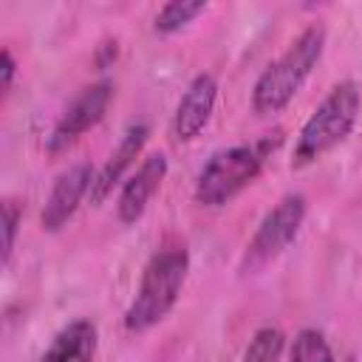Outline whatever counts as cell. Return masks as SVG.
<instances>
[{"mask_svg":"<svg viewBox=\"0 0 362 362\" xmlns=\"http://www.w3.org/2000/svg\"><path fill=\"white\" fill-rule=\"evenodd\" d=\"M189 274V252L184 243H161L141 269L136 297L124 311V328L130 334H144L158 325L181 297Z\"/></svg>","mask_w":362,"mask_h":362,"instance_id":"obj_1","label":"cell"},{"mask_svg":"<svg viewBox=\"0 0 362 362\" xmlns=\"http://www.w3.org/2000/svg\"><path fill=\"white\" fill-rule=\"evenodd\" d=\"M322 51H325V25L311 23L255 79V88H252V110L257 116H274V113H280L300 93V88L305 85V79L317 68Z\"/></svg>","mask_w":362,"mask_h":362,"instance_id":"obj_2","label":"cell"},{"mask_svg":"<svg viewBox=\"0 0 362 362\" xmlns=\"http://www.w3.org/2000/svg\"><path fill=\"white\" fill-rule=\"evenodd\" d=\"M356 116H359V85L354 79H342L325 93V99L300 127L291 153V167L303 170L320 161L337 144H342L351 136Z\"/></svg>","mask_w":362,"mask_h":362,"instance_id":"obj_3","label":"cell"},{"mask_svg":"<svg viewBox=\"0 0 362 362\" xmlns=\"http://www.w3.org/2000/svg\"><path fill=\"white\" fill-rule=\"evenodd\" d=\"M263 147L260 144H235L209 156L195 181V201L201 206H223L238 192H243L252 181H257L263 170Z\"/></svg>","mask_w":362,"mask_h":362,"instance_id":"obj_4","label":"cell"},{"mask_svg":"<svg viewBox=\"0 0 362 362\" xmlns=\"http://www.w3.org/2000/svg\"><path fill=\"white\" fill-rule=\"evenodd\" d=\"M308 204L303 192H286L257 223L252 240L246 243V252L240 257V272L252 274L257 269H263L269 260H274L283 249H288V243L297 238L303 221H305Z\"/></svg>","mask_w":362,"mask_h":362,"instance_id":"obj_5","label":"cell"},{"mask_svg":"<svg viewBox=\"0 0 362 362\" xmlns=\"http://www.w3.org/2000/svg\"><path fill=\"white\" fill-rule=\"evenodd\" d=\"M110 102H113V85L107 79H99L82 88L71 99V105L62 110L54 130L48 133V153H62L71 144H76L90 127H96L105 119Z\"/></svg>","mask_w":362,"mask_h":362,"instance_id":"obj_6","label":"cell"},{"mask_svg":"<svg viewBox=\"0 0 362 362\" xmlns=\"http://www.w3.org/2000/svg\"><path fill=\"white\" fill-rule=\"evenodd\" d=\"M93 167L88 161H79L74 167H68L65 173L57 175L48 198H45V206L40 212V223L45 232H59L71 218L74 212L79 209L82 198L90 195V184H93Z\"/></svg>","mask_w":362,"mask_h":362,"instance_id":"obj_7","label":"cell"},{"mask_svg":"<svg viewBox=\"0 0 362 362\" xmlns=\"http://www.w3.org/2000/svg\"><path fill=\"white\" fill-rule=\"evenodd\" d=\"M167 156L164 153H150L147 158H141V164L136 167L133 175H127V181L122 184L119 189V198H116V218L119 223L130 226L136 223L147 204L153 201V195L161 189L164 178H167Z\"/></svg>","mask_w":362,"mask_h":362,"instance_id":"obj_8","label":"cell"},{"mask_svg":"<svg viewBox=\"0 0 362 362\" xmlns=\"http://www.w3.org/2000/svg\"><path fill=\"white\" fill-rule=\"evenodd\" d=\"M215 99H218V79L212 74H195L175 105L173 139L192 141L195 136H201V130L209 124V116L215 110Z\"/></svg>","mask_w":362,"mask_h":362,"instance_id":"obj_9","label":"cell"},{"mask_svg":"<svg viewBox=\"0 0 362 362\" xmlns=\"http://www.w3.org/2000/svg\"><path fill=\"white\" fill-rule=\"evenodd\" d=\"M147 136H150V127L144 124V122H136V124H130L124 133H122V139H119V144L110 150V156L105 158V164L96 170V175H93V184H90V204H102L116 187H122L127 178V170L136 164V158L141 156V150H144V144H147Z\"/></svg>","mask_w":362,"mask_h":362,"instance_id":"obj_10","label":"cell"},{"mask_svg":"<svg viewBox=\"0 0 362 362\" xmlns=\"http://www.w3.org/2000/svg\"><path fill=\"white\" fill-rule=\"evenodd\" d=\"M99 351V328L90 320H74L59 328L40 362H93Z\"/></svg>","mask_w":362,"mask_h":362,"instance_id":"obj_11","label":"cell"},{"mask_svg":"<svg viewBox=\"0 0 362 362\" xmlns=\"http://www.w3.org/2000/svg\"><path fill=\"white\" fill-rule=\"evenodd\" d=\"M204 11H206V3L204 0H170V3H164L156 11L153 31L156 34H175L181 28H187Z\"/></svg>","mask_w":362,"mask_h":362,"instance_id":"obj_12","label":"cell"},{"mask_svg":"<svg viewBox=\"0 0 362 362\" xmlns=\"http://www.w3.org/2000/svg\"><path fill=\"white\" fill-rule=\"evenodd\" d=\"M286 348V334L277 325H263L252 334L240 362H277Z\"/></svg>","mask_w":362,"mask_h":362,"instance_id":"obj_13","label":"cell"},{"mask_svg":"<svg viewBox=\"0 0 362 362\" xmlns=\"http://www.w3.org/2000/svg\"><path fill=\"white\" fill-rule=\"evenodd\" d=\"M288 362H334V351L320 328H303L294 337Z\"/></svg>","mask_w":362,"mask_h":362,"instance_id":"obj_14","label":"cell"},{"mask_svg":"<svg viewBox=\"0 0 362 362\" xmlns=\"http://www.w3.org/2000/svg\"><path fill=\"white\" fill-rule=\"evenodd\" d=\"M23 209L14 198L3 201V263H8L11 252H14V240H17V226H20Z\"/></svg>","mask_w":362,"mask_h":362,"instance_id":"obj_15","label":"cell"},{"mask_svg":"<svg viewBox=\"0 0 362 362\" xmlns=\"http://www.w3.org/2000/svg\"><path fill=\"white\" fill-rule=\"evenodd\" d=\"M14 74H17V62H14L11 51L3 48V54H0V88H3V96L11 90V85H14Z\"/></svg>","mask_w":362,"mask_h":362,"instance_id":"obj_16","label":"cell"},{"mask_svg":"<svg viewBox=\"0 0 362 362\" xmlns=\"http://www.w3.org/2000/svg\"><path fill=\"white\" fill-rule=\"evenodd\" d=\"M334 362H354V356H345V359H334Z\"/></svg>","mask_w":362,"mask_h":362,"instance_id":"obj_17","label":"cell"}]
</instances>
